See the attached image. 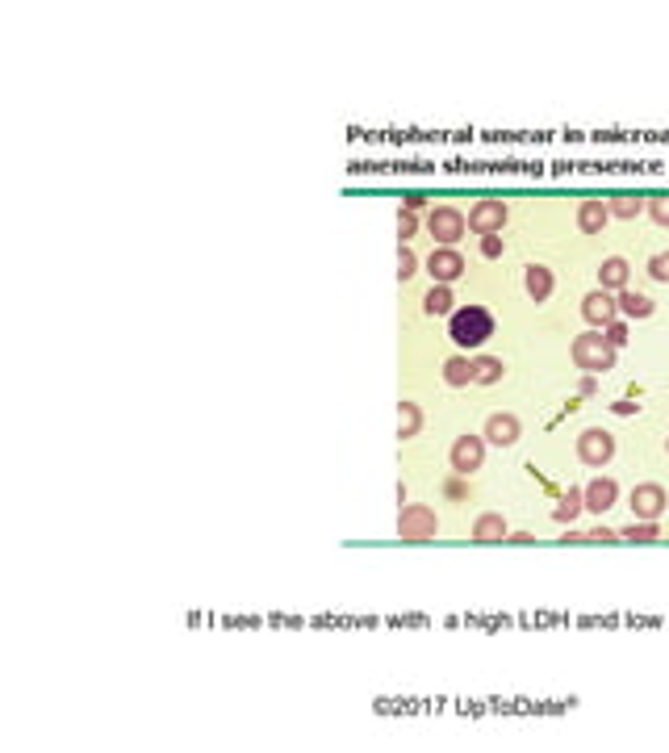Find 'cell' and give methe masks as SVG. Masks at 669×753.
<instances>
[{"label":"cell","instance_id":"cell-1","mask_svg":"<svg viewBox=\"0 0 669 753\" xmlns=\"http://www.w3.org/2000/svg\"><path fill=\"white\" fill-rule=\"evenodd\" d=\"M448 335L456 348L477 352V348L489 343V335H494V314H489L486 306H461V310H452V318H448Z\"/></svg>","mask_w":669,"mask_h":753},{"label":"cell","instance_id":"cell-2","mask_svg":"<svg viewBox=\"0 0 669 753\" xmlns=\"http://www.w3.org/2000/svg\"><path fill=\"white\" fill-rule=\"evenodd\" d=\"M569 356H573V365L582 368V373H607V368H615L620 348H611L607 335L590 327V331H582V335H573Z\"/></svg>","mask_w":669,"mask_h":753},{"label":"cell","instance_id":"cell-3","mask_svg":"<svg viewBox=\"0 0 669 753\" xmlns=\"http://www.w3.org/2000/svg\"><path fill=\"white\" fill-rule=\"evenodd\" d=\"M427 231H431V239H436L439 247H456L464 239V231H469V222H464V209L456 206H436L431 214H427Z\"/></svg>","mask_w":669,"mask_h":753},{"label":"cell","instance_id":"cell-4","mask_svg":"<svg viewBox=\"0 0 669 753\" xmlns=\"http://www.w3.org/2000/svg\"><path fill=\"white\" fill-rule=\"evenodd\" d=\"M439 532V515L431 507H423V502H401V515H398V536L401 540H410V545H418V540H431V536Z\"/></svg>","mask_w":669,"mask_h":753},{"label":"cell","instance_id":"cell-5","mask_svg":"<svg viewBox=\"0 0 669 753\" xmlns=\"http://www.w3.org/2000/svg\"><path fill=\"white\" fill-rule=\"evenodd\" d=\"M611 456H615V436H611V431H603V427H585L582 436H577V461L582 465L603 469V465H611Z\"/></svg>","mask_w":669,"mask_h":753},{"label":"cell","instance_id":"cell-6","mask_svg":"<svg viewBox=\"0 0 669 753\" xmlns=\"http://www.w3.org/2000/svg\"><path fill=\"white\" fill-rule=\"evenodd\" d=\"M506 218H511V209H506V201H498V197H486V201H477V206L464 214L469 231H477L481 239H486V235H498L502 226H506Z\"/></svg>","mask_w":669,"mask_h":753},{"label":"cell","instance_id":"cell-7","mask_svg":"<svg viewBox=\"0 0 669 753\" xmlns=\"http://www.w3.org/2000/svg\"><path fill=\"white\" fill-rule=\"evenodd\" d=\"M448 456H452V469L461 477L477 474V469L486 465V436H456Z\"/></svg>","mask_w":669,"mask_h":753},{"label":"cell","instance_id":"cell-8","mask_svg":"<svg viewBox=\"0 0 669 753\" xmlns=\"http://www.w3.org/2000/svg\"><path fill=\"white\" fill-rule=\"evenodd\" d=\"M665 510H669L665 486H657V482H640V486L632 490V515H636V519H653V523H657Z\"/></svg>","mask_w":669,"mask_h":753},{"label":"cell","instance_id":"cell-9","mask_svg":"<svg viewBox=\"0 0 669 753\" xmlns=\"http://www.w3.org/2000/svg\"><path fill=\"white\" fill-rule=\"evenodd\" d=\"M481 436H486V444H494V448H515L519 436H524V423H519L511 411H494L486 419V431H481Z\"/></svg>","mask_w":669,"mask_h":753},{"label":"cell","instance_id":"cell-10","mask_svg":"<svg viewBox=\"0 0 669 753\" xmlns=\"http://www.w3.org/2000/svg\"><path fill=\"white\" fill-rule=\"evenodd\" d=\"M615 314H620V306H615V293L607 289H590L582 297V318L590 323L594 331H603L607 323H615Z\"/></svg>","mask_w":669,"mask_h":753},{"label":"cell","instance_id":"cell-11","mask_svg":"<svg viewBox=\"0 0 669 753\" xmlns=\"http://www.w3.org/2000/svg\"><path fill=\"white\" fill-rule=\"evenodd\" d=\"M427 272L436 277V285H452V280L464 277V255L456 247H436L427 255Z\"/></svg>","mask_w":669,"mask_h":753},{"label":"cell","instance_id":"cell-12","mask_svg":"<svg viewBox=\"0 0 669 753\" xmlns=\"http://www.w3.org/2000/svg\"><path fill=\"white\" fill-rule=\"evenodd\" d=\"M506 536H511V527H506V515H502V510H481V515L473 519V540H477V545H494V540L502 545Z\"/></svg>","mask_w":669,"mask_h":753},{"label":"cell","instance_id":"cell-13","mask_svg":"<svg viewBox=\"0 0 669 753\" xmlns=\"http://www.w3.org/2000/svg\"><path fill=\"white\" fill-rule=\"evenodd\" d=\"M628 277H632V268H628L623 255H607V260L598 264V289L623 293V289H628Z\"/></svg>","mask_w":669,"mask_h":753},{"label":"cell","instance_id":"cell-14","mask_svg":"<svg viewBox=\"0 0 669 753\" xmlns=\"http://www.w3.org/2000/svg\"><path fill=\"white\" fill-rule=\"evenodd\" d=\"M611 222V206L607 201H598V197H590V201H582L577 206V231L582 235H603Z\"/></svg>","mask_w":669,"mask_h":753},{"label":"cell","instance_id":"cell-15","mask_svg":"<svg viewBox=\"0 0 669 753\" xmlns=\"http://www.w3.org/2000/svg\"><path fill=\"white\" fill-rule=\"evenodd\" d=\"M524 289L532 302H548L552 289H557V277H552V268L548 264H527L524 268Z\"/></svg>","mask_w":669,"mask_h":753},{"label":"cell","instance_id":"cell-16","mask_svg":"<svg viewBox=\"0 0 669 753\" xmlns=\"http://www.w3.org/2000/svg\"><path fill=\"white\" fill-rule=\"evenodd\" d=\"M582 494H585V510L603 515V510L615 507V499H620V486H615V477H594V482H590Z\"/></svg>","mask_w":669,"mask_h":753},{"label":"cell","instance_id":"cell-17","mask_svg":"<svg viewBox=\"0 0 669 753\" xmlns=\"http://www.w3.org/2000/svg\"><path fill=\"white\" fill-rule=\"evenodd\" d=\"M615 306H620V314L623 318H636V323H645V318H653V297L648 293H640V289H623V293H615Z\"/></svg>","mask_w":669,"mask_h":753},{"label":"cell","instance_id":"cell-18","mask_svg":"<svg viewBox=\"0 0 669 753\" xmlns=\"http://www.w3.org/2000/svg\"><path fill=\"white\" fill-rule=\"evenodd\" d=\"M469 365H473V385H498L502 376H506V365H502L498 356H473V360H469Z\"/></svg>","mask_w":669,"mask_h":753},{"label":"cell","instance_id":"cell-19","mask_svg":"<svg viewBox=\"0 0 669 753\" xmlns=\"http://www.w3.org/2000/svg\"><path fill=\"white\" fill-rule=\"evenodd\" d=\"M582 510H585V494H582V490H565V494H560V502H557V510H552V519H557L560 527H569V523L577 519Z\"/></svg>","mask_w":669,"mask_h":753},{"label":"cell","instance_id":"cell-20","mask_svg":"<svg viewBox=\"0 0 669 753\" xmlns=\"http://www.w3.org/2000/svg\"><path fill=\"white\" fill-rule=\"evenodd\" d=\"M418 431H423V406L401 402L398 406V439H414Z\"/></svg>","mask_w":669,"mask_h":753},{"label":"cell","instance_id":"cell-21","mask_svg":"<svg viewBox=\"0 0 669 753\" xmlns=\"http://www.w3.org/2000/svg\"><path fill=\"white\" fill-rule=\"evenodd\" d=\"M607 206H611V218H636V214H645V197L640 193H615V197H607Z\"/></svg>","mask_w":669,"mask_h":753},{"label":"cell","instance_id":"cell-22","mask_svg":"<svg viewBox=\"0 0 669 753\" xmlns=\"http://www.w3.org/2000/svg\"><path fill=\"white\" fill-rule=\"evenodd\" d=\"M423 310L431 318L436 314H452L456 310V297H452V285H431V293L423 297Z\"/></svg>","mask_w":669,"mask_h":753},{"label":"cell","instance_id":"cell-23","mask_svg":"<svg viewBox=\"0 0 669 753\" xmlns=\"http://www.w3.org/2000/svg\"><path fill=\"white\" fill-rule=\"evenodd\" d=\"M444 381H448L452 389L469 385V381H473V365H469V356H448V360H444Z\"/></svg>","mask_w":669,"mask_h":753},{"label":"cell","instance_id":"cell-24","mask_svg":"<svg viewBox=\"0 0 669 753\" xmlns=\"http://www.w3.org/2000/svg\"><path fill=\"white\" fill-rule=\"evenodd\" d=\"M623 540H661V523L653 519H632L628 527H620Z\"/></svg>","mask_w":669,"mask_h":753},{"label":"cell","instance_id":"cell-25","mask_svg":"<svg viewBox=\"0 0 669 753\" xmlns=\"http://www.w3.org/2000/svg\"><path fill=\"white\" fill-rule=\"evenodd\" d=\"M414 272H418V255H414L410 247L401 244V247H398V280H410Z\"/></svg>","mask_w":669,"mask_h":753},{"label":"cell","instance_id":"cell-26","mask_svg":"<svg viewBox=\"0 0 669 753\" xmlns=\"http://www.w3.org/2000/svg\"><path fill=\"white\" fill-rule=\"evenodd\" d=\"M414 231H418V218H414V209H398V239H401V244H410Z\"/></svg>","mask_w":669,"mask_h":753},{"label":"cell","instance_id":"cell-27","mask_svg":"<svg viewBox=\"0 0 669 753\" xmlns=\"http://www.w3.org/2000/svg\"><path fill=\"white\" fill-rule=\"evenodd\" d=\"M645 214L657 222V226H669V197H653V201L645 206Z\"/></svg>","mask_w":669,"mask_h":753},{"label":"cell","instance_id":"cell-28","mask_svg":"<svg viewBox=\"0 0 669 753\" xmlns=\"http://www.w3.org/2000/svg\"><path fill=\"white\" fill-rule=\"evenodd\" d=\"M648 277L661 280V285H669V252H657L653 260H648Z\"/></svg>","mask_w":669,"mask_h":753},{"label":"cell","instance_id":"cell-29","mask_svg":"<svg viewBox=\"0 0 669 753\" xmlns=\"http://www.w3.org/2000/svg\"><path fill=\"white\" fill-rule=\"evenodd\" d=\"M603 335H607L611 348H623V343H628V323H623V318H615V323H607V327H603Z\"/></svg>","mask_w":669,"mask_h":753},{"label":"cell","instance_id":"cell-30","mask_svg":"<svg viewBox=\"0 0 669 753\" xmlns=\"http://www.w3.org/2000/svg\"><path fill=\"white\" fill-rule=\"evenodd\" d=\"M481 255H486V260H498V255H502V235H486V239H481Z\"/></svg>","mask_w":669,"mask_h":753},{"label":"cell","instance_id":"cell-31","mask_svg":"<svg viewBox=\"0 0 669 753\" xmlns=\"http://www.w3.org/2000/svg\"><path fill=\"white\" fill-rule=\"evenodd\" d=\"M585 536H590V540H623V536L615 532V527H607V523H598V527H590Z\"/></svg>","mask_w":669,"mask_h":753},{"label":"cell","instance_id":"cell-32","mask_svg":"<svg viewBox=\"0 0 669 753\" xmlns=\"http://www.w3.org/2000/svg\"><path fill=\"white\" fill-rule=\"evenodd\" d=\"M401 206L418 214V209H427V197H423V193H406V201H401Z\"/></svg>","mask_w":669,"mask_h":753},{"label":"cell","instance_id":"cell-33","mask_svg":"<svg viewBox=\"0 0 669 753\" xmlns=\"http://www.w3.org/2000/svg\"><path fill=\"white\" fill-rule=\"evenodd\" d=\"M611 411H615V414H623V419H628V414H636V402H615Z\"/></svg>","mask_w":669,"mask_h":753},{"label":"cell","instance_id":"cell-34","mask_svg":"<svg viewBox=\"0 0 669 753\" xmlns=\"http://www.w3.org/2000/svg\"><path fill=\"white\" fill-rule=\"evenodd\" d=\"M665 452H669V436H665Z\"/></svg>","mask_w":669,"mask_h":753}]
</instances>
